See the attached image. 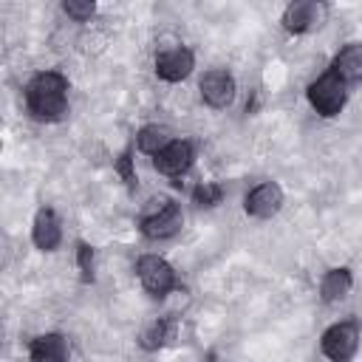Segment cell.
Masks as SVG:
<instances>
[{"mask_svg":"<svg viewBox=\"0 0 362 362\" xmlns=\"http://www.w3.org/2000/svg\"><path fill=\"white\" fill-rule=\"evenodd\" d=\"M25 105L34 119L57 122L68 110V79L59 71H42L25 85Z\"/></svg>","mask_w":362,"mask_h":362,"instance_id":"1","label":"cell"},{"mask_svg":"<svg viewBox=\"0 0 362 362\" xmlns=\"http://www.w3.org/2000/svg\"><path fill=\"white\" fill-rule=\"evenodd\" d=\"M184 226V215H181V206L170 198H158V201H150V206L141 212L139 218V229L144 238L150 240H167L173 235H178Z\"/></svg>","mask_w":362,"mask_h":362,"instance_id":"2","label":"cell"},{"mask_svg":"<svg viewBox=\"0 0 362 362\" xmlns=\"http://www.w3.org/2000/svg\"><path fill=\"white\" fill-rule=\"evenodd\" d=\"M305 96H308V105H311L320 116L331 119V116L342 113L345 99H348V85H345L334 71H328V74H322L320 79H314V82L308 85Z\"/></svg>","mask_w":362,"mask_h":362,"instance_id":"3","label":"cell"},{"mask_svg":"<svg viewBox=\"0 0 362 362\" xmlns=\"http://www.w3.org/2000/svg\"><path fill=\"white\" fill-rule=\"evenodd\" d=\"M322 354L331 362H348L354 359V354L359 351V325L354 320L337 322L322 334Z\"/></svg>","mask_w":362,"mask_h":362,"instance_id":"4","label":"cell"},{"mask_svg":"<svg viewBox=\"0 0 362 362\" xmlns=\"http://www.w3.org/2000/svg\"><path fill=\"white\" fill-rule=\"evenodd\" d=\"M136 274H139L141 286H144L153 297H164L167 291L175 288V269H173L164 257H158V255H144V257H139Z\"/></svg>","mask_w":362,"mask_h":362,"instance_id":"5","label":"cell"},{"mask_svg":"<svg viewBox=\"0 0 362 362\" xmlns=\"http://www.w3.org/2000/svg\"><path fill=\"white\" fill-rule=\"evenodd\" d=\"M243 209H246V215H252L257 221L274 218L283 209V189H280V184L263 181V184L252 187L246 192V198H243Z\"/></svg>","mask_w":362,"mask_h":362,"instance_id":"6","label":"cell"},{"mask_svg":"<svg viewBox=\"0 0 362 362\" xmlns=\"http://www.w3.org/2000/svg\"><path fill=\"white\" fill-rule=\"evenodd\" d=\"M198 90H201V99H204L209 107L223 110V107H229L232 99H235V76H232L229 71H223V68H212V71H206V74L201 76Z\"/></svg>","mask_w":362,"mask_h":362,"instance_id":"7","label":"cell"},{"mask_svg":"<svg viewBox=\"0 0 362 362\" xmlns=\"http://www.w3.org/2000/svg\"><path fill=\"white\" fill-rule=\"evenodd\" d=\"M192 68H195V57L184 45L161 48L156 54V76L164 79V82H181L192 74Z\"/></svg>","mask_w":362,"mask_h":362,"instance_id":"8","label":"cell"},{"mask_svg":"<svg viewBox=\"0 0 362 362\" xmlns=\"http://www.w3.org/2000/svg\"><path fill=\"white\" fill-rule=\"evenodd\" d=\"M195 161V150L187 139H173L158 156H153V164L161 175H184Z\"/></svg>","mask_w":362,"mask_h":362,"instance_id":"9","label":"cell"},{"mask_svg":"<svg viewBox=\"0 0 362 362\" xmlns=\"http://www.w3.org/2000/svg\"><path fill=\"white\" fill-rule=\"evenodd\" d=\"M31 240H34V246L42 249V252H54V249L59 246V240H62V226H59V218H57L54 209L42 206V209L37 212L34 226H31Z\"/></svg>","mask_w":362,"mask_h":362,"instance_id":"10","label":"cell"},{"mask_svg":"<svg viewBox=\"0 0 362 362\" xmlns=\"http://www.w3.org/2000/svg\"><path fill=\"white\" fill-rule=\"evenodd\" d=\"M31 362H68V339L62 334H40L28 345Z\"/></svg>","mask_w":362,"mask_h":362,"instance_id":"11","label":"cell"},{"mask_svg":"<svg viewBox=\"0 0 362 362\" xmlns=\"http://www.w3.org/2000/svg\"><path fill=\"white\" fill-rule=\"evenodd\" d=\"M331 71H334L345 85L362 82V42H348V45L334 57Z\"/></svg>","mask_w":362,"mask_h":362,"instance_id":"12","label":"cell"},{"mask_svg":"<svg viewBox=\"0 0 362 362\" xmlns=\"http://www.w3.org/2000/svg\"><path fill=\"white\" fill-rule=\"evenodd\" d=\"M320 11H322V6H317V3H311V0L288 3L286 11H283V25H286V31L303 34V31H308L314 23H320Z\"/></svg>","mask_w":362,"mask_h":362,"instance_id":"13","label":"cell"},{"mask_svg":"<svg viewBox=\"0 0 362 362\" xmlns=\"http://www.w3.org/2000/svg\"><path fill=\"white\" fill-rule=\"evenodd\" d=\"M351 286H354V274H351V269L339 266V269L325 272V277H322V283H320V294H322L325 303H339V300L348 297Z\"/></svg>","mask_w":362,"mask_h":362,"instance_id":"14","label":"cell"},{"mask_svg":"<svg viewBox=\"0 0 362 362\" xmlns=\"http://www.w3.org/2000/svg\"><path fill=\"white\" fill-rule=\"evenodd\" d=\"M173 334H175V322H173L170 317H158V320H153L147 328H141L139 345H141L144 351H158V348H164V345L173 339Z\"/></svg>","mask_w":362,"mask_h":362,"instance_id":"15","label":"cell"},{"mask_svg":"<svg viewBox=\"0 0 362 362\" xmlns=\"http://www.w3.org/2000/svg\"><path fill=\"white\" fill-rule=\"evenodd\" d=\"M170 141H173V139H170V127H164V124H144V127L136 133V144H139V150L147 153V156H158Z\"/></svg>","mask_w":362,"mask_h":362,"instance_id":"16","label":"cell"},{"mask_svg":"<svg viewBox=\"0 0 362 362\" xmlns=\"http://www.w3.org/2000/svg\"><path fill=\"white\" fill-rule=\"evenodd\" d=\"M221 198H223V187L218 184V181H204V184H198L195 189H192V201L198 204V206H218L221 204Z\"/></svg>","mask_w":362,"mask_h":362,"instance_id":"17","label":"cell"},{"mask_svg":"<svg viewBox=\"0 0 362 362\" xmlns=\"http://www.w3.org/2000/svg\"><path fill=\"white\" fill-rule=\"evenodd\" d=\"M62 11H65L68 17H74L76 23H85V20L93 17L96 6H93L90 0H65V3H62Z\"/></svg>","mask_w":362,"mask_h":362,"instance_id":"18","label":"cell"},{"mask_svg":"<svg viewBox=\"0 0 362 362\" xmlns=\"http://www.w3.org/2000/svg\"><path fill=\"white\" fill-rule=\"evenodd\" d=\"M76 266H79V277L85 283H90L93 280V246H88V243L76 246Z\"/></svg>","mask_w":362,"mask_h":362,"instance_id":"19","label":"cell"},{"mask_svg":"<svg viewBox=\"0 0 362 362\" xmlns=\"http://www.w3.org/2000/svg\"><path fill=\"white\" fill-rule=\"evenodd\" d=\"M116 170L122 173V178H124V184H127V187H136V173H133V158H130V150H124V153L119 156Z\"/></svg>","mask_w":362,"mask_h":362,"instance_id":"20","label":"cell"}]
</instances>
